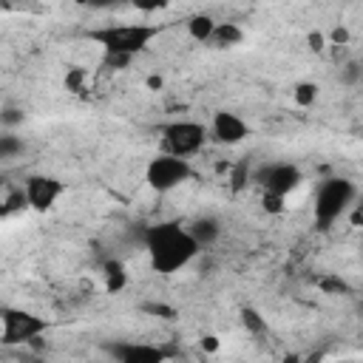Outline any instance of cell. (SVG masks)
Listing matches in <instances>:
<instances>
[{
	"instance_id": "obj_13",
	"label": "cell",
	"mask_w": 363,
	"mask_h": 363,
	"mask_svg": "<svg viewBox=\"0 0 363 363\" xmlns=\"http://www.w3.org/2000/svg\"><path fill=\"white\" fill-rule=\"evenodd\" d=\"M102 278H105V289H108L111 295H116V292H122V289L128 286V269H125V264L116 261V258L105 261V267H102Z\"/></svg>"
},
{
	"instance_id": "obj_18",
	"label": "cell",
	"mask_w": 363,
	"mask_h": 363,
	"mask_svg": "<svg viewBox=\"0 0 363 363\" xmlns=\"http://www.w3.org/2000/svg\"><path fill=\"white\" fill-rule=\"evenodd\" d=\"M85 82H88V71H82V68H71L65 74V88L74 91V94H82L85 91Z\"/></svg>"
},
{
	"instance_id": "obj_14",
	"label": "cell",
	"mask_w": 363,
	"mask_h": 363,
	"mask_svg": "<svg viewBox=\"0 0 363 363\" xmlns=\"http://www.w3.org/2000/svg\"><path fill=\"white\" fill-rule=\"evenodd\" d=\"M216 17L213 14H193L190 20H187V34L196 40V43H201V45H207V40H210V34H213V28H216Z\"/></svg>"
},
{
	"instance_id": "obj_28",
	"label": "cell",
	"mask_w": 363,
	"mask_h": 363,
	"mask_svg": "<svg viewBox=\"0 0 363 363\" xmlns=\"http://www.w3.org/2000/svg\"><path fill=\"white\" fill-rule=\"evenodd\" d=\"M335 363H357V360H352V357H343V360H335Z\"/></svg>"
},
{
	"instance_id": "obj_26",
	"label": "cell",
	"mask_w": 363,
	"mask_h": 363,
	"mask_svg": "<svg viewBox=\"0 0 363 363\" xmlns=\"http://www.w3.org/2000/svg\"><path fill=\"white\" fill-rule=\"evenodd\" d=\"M147 85H150V88H162V77H150Z\"/></svg>"
},
{
	"instance_id": "obj_4",
	"label": "cell",
	"mask_w": 363,
	"mask_h": 363,
	"mask_svg": "<svg viewBox=\"0 0 363 363\" xmlns=\"http://www.w3.org/2000/svg\"><path fill=\"white\" fill-rule=\"evenodd\" d=\"M159 136H162V153L179 156L187 162L207 145V128L193 119H173L159 128Z\"/></svg>"
},
{
	"instance_id": "obj_7",
	"label": "cell",
	"mask_w": 363,
	"mask_h": 363,
	"mask_svg": "<svg viewBox=\"0 0 363 363\" xmlns=\"http://www.w3.org/2000/svg\"><path fill=\"white\" fill-rule=\"evenodd\" d=\"M65 193V182L57 179V176H48V173H31L26 182H23V201L34 210V213H48L57 207V201L62 199Z\"/></svg>"
},
{
	"instance_id": "obj_15",
	"label": "cell",
	"mask_w": 363,
	"mask_h": 363,
	"mask_svg": "<svg viewBox=\"0 0 363 363\" xmlns=\"http://www.w3.org/2000/svg\"><path fill=\"white\" fill-rule=\"evenodd\" d=\"M292 99H295V105L309 108V105L318 99V85H315V82H298L295 91H292Z\"/></svg>"
},
{
	"instance_id": "obj_17",
	"label": "cell",
	"mask_w": 363,
	"mask_h": 363,
	"mask_svg": "<svg viewBox=\"0 0 363 363\" xmlns=\"http://www.w3.org/2000/svg\"><path fill=\"white\" fill-rule=\"evenodd\" d=\"M360 79H363V65L357 60H349L340 65V82L343 85H357Z\"/></svg>"
},
{
	"instance_id": "obj_11",
	"label": "cell",
	"mask_w": 363,
	"mask_h": 363,
	"mask_svg": "<svg viewBox=\"0 0 363 363\" xmlns=\"http://www.w3.org/2000/svg\"><path fill=\"white\" fill-rule=\"evenodd\" d=\"M187 233L193 235V241L199 244V250H207V247H213L221 238V224L213 216H199L196 221L187 224Z\"/></svg>"
},
{
	"instance_id": "obj_3",
	"label": "cell",
	"mask_w": 363,
	"mask_h": 363,
	"mask_svg": "<svg viewBox=\"0 0 363 363\" xmlns=\"http://www.w3.org/2000/svg\"><path fill=\"white\" fill-rule=\"evenodd\" d=\"M357 201V184L346 176H332L326 182H320V187L315 190V201H312V216L315 224L320 230L332 227L337 218H343Z\"/></svg>"
},
{
	"instance_id": "obj_25",
	"label": "cell",
	"mask_w": 363,
	"mask_h": 363,
	"mask_svg": "<svg viewBox=\"0 0 363 363\" xmlns=\"http://www.w3.org/2000/svg\"><path fill=\"white\" fill-rule=\"evenodd\" d=\"M201 346H204L207 352H216V349H218V337H213V335H210V337H204V340H201Z\"/></svg>"
},
{
	"instance_id": "obj_24",
	"label": "cell",
	"mask_w": 363,
	"mask_h": 363,
	"mask_svg": "<svg viewBox=\"0 0 363 363\" xmlns=\"http://www.w3.org/2000/svg\"><path fill=\"white\" fill-rule=\"evenodd\" d=\"M306 40H309V48H312V51H320V48L326 45V37H323L320 31H309V37H306Z\"/></svg>"
},
{
	"instance_id": "obj_5",
	"label": "cell",
	"mask_w": 363,
	"mask_h": 363,
	"mask_svg": "<svg viewBox=\"0 0 363 363\" xmlns=\"http://www.w3.org/2000/svg\"><path fill=\"white\" fill-rule=\"evenodd\" d=\"M48 332V320L20 306H0V343L23 346Z\"/></svg>"
},
{
	"instance_id": "obj_9",
	"label": "cell",
	"mask_w": 363,
	"mask_h": 363,
	"mask_svg": "<svg viewBox=\"0 0 363 363\" xmlns=\"http://www.w3.org/2000/svg\"><path fill=\"white\" fill-rule=\"evenodd\" d=\"M250 136V125L244 116L233 113V111H216L213 119H210V128H207V139H213L216 145H241L244 139Z\"/></svg>"
},
{
	"instance_id": "obj_27",
	"label": "cell",
	"mask_w": 363,
	"mask_h": 363,
	"mask_svg": "<svg viewBox=\"0 0 363 363\" xmlns=\"http://www.w3.org/2000/svg\"><path fill=\"white\" fill-rule=\"evenodd\" d=\"M284 363H301V354H286Z\"/></svg>"
},
{
	"instance_id": "obj_1",
	"label": "cell",
	"mask_w": 363,
	"mask_h": 363,
	"mask_svg": "<svg viewBox=\"0 0 363 363\" xmlns=\"http://www.w3.org/2000/svg\"><path fill=\"white\" fill-rule=\"evenodd\" d=\"M142 244L150 261V269L159 275H173L182 272L201 250L193 241V235L187 233V227L182 221H159L150 224L142 233Z\"/></svg>"
},
{
	"instance_id": "obj_10",
	"label": "cell",
	"mask_w": 363,
	"mask_h": 363,
	"mask_svg": "<svg viewBox=\"0 0 363 363\" xmlns=\"http://www.w3.org/2000/svg\"><path fill=\"white\" fill-rule=\"evenodd\" d=\"M116 363H164L167 352L153 343H116Z\"/></svg>"
},
{
	"instance_id": "obj_22",
	"label": "cell",
	"mask_w": 363,
	"mask_h": 363,
	"mask_svg": "<svg viewBox=\"0 0 363 363\" xmlns=\"http://www.w3.org/2000/svg\"><path fill=\"white\" fill-rule=\"evenodd\" d=\"M261 204L267 213H284L286 210V199H278V196H264Z\"/></svg>"
},
{
	"instance_id": "obj_19",
	"label": "cell",
	"mask_w": 363,
	"mask_h": 363,
	"mask_svg": "<svg viewBox=\"0 0 363 363\" xmlns=\"http://www.w3.org/2000/svg\"><path fill=\"white\" fill-rule=\"evenodd\" d=\"M318 284H320V289H323L326 295H346V292H349V284H346L343 278H337V275H326V278H320Z\"/></svg>"
},
{
	"instance_id": "obj_6",
	"label": "cell",
	"mask_w": 363,
	"mask_h": 363,
	"mask_svg": "<svg viewBox=\"0 0 363 363\" xmlns=\"http://www.w3.org/2000/svg\"><path fill=\"white\" fill-rule=\"evenodd\" d=\"M190 176H193L190 162H187V159H179V156L156 153V156L145 164V184H147L153 193H170V190L182 187Z\"/></svg>"
},
{
	"instance_id": "obj_21",
	"label": "cell",
	"mask_w": 363,
	"mask_h": 363,
	"mask_svg": "<svg viewBox=\"0 0 363 363\" xmlns=\"http://www.w3.org/2000/svg\"><path fill=\"white\" fill-rule=\"evenodd\" d=\"M23 119H26V113L20 108H3L0 111V125H6V128H17V125H23Z\"/></svg>"
},
{
	"instance_id": "obj_2",
	"label": "cell",
	"mask_w": 363,
	"mask_h": 363,
	"mask_svg": "<svg viewBox=\"0 0 363 363\" xmlns=\"http://www.w3.org/2000/svg\"><path fill=\"white\" fill-rule=\"evenodd\" d=\"M159 34H162V26L156 23H108V26L91 28L88 40H94L102 48V54L133 60L136 54L147 51V45Z\"/></svg>"
},
{
	"instance_id": "obj_23",
	"label": "cell",
	"mask_w": 363,
	"mask_h": 363,
	"mask_svg": "<svg viewBox=\"0 0 363 363\" xmlns=\"http://www.w3.org/2000/svg\"><path fill=\"white\" fill-rule=\"evenodd\" d=\"M329 43L332 45H349V28L346 26H335L329 31Z\"/></svg>"
},
{
	"instance_id": "obj_20",
	"label": "cell",
	"mask_w": 363,
	"mask_h": 363,
	"mask_svg": "<svg viewBox=\"0 0 363 363\" xmlns=\"http://www.w3.org/2000/svg\"><path fill=\"white\" fill-rule=\"evenodd\" d=\"M20 150H23V142H20L17 136H11V133L0 136V159H11V156H17Z\"/></svg>"
},
{
	"instance_id": "obj_16",
	"label": "cell",
	"mask_w": 363,
	"mask_h": 363,
	"mask_svg": "<svg viewBox=\"0 0 363 363\" xmlns=\"http://www.w3.org/2000/svg\"><path fill=\"white\" fill-rule=\"evenodd\" d=\"M241 323H244L250 332H255V335L267 332V320H264V318H261V312H258V309H252V306L241 309Z\"/></svg>"
},
{
	"instance_id": "obj_12",
	"label": "cell",
	"mask_w": 363,
	"mask_h": 363,
	"mask_svg": "<svg viewBox=\"0 0 363 363\" xmlns=\"http://www.w3.org/2000/svg\"><path fill=\"white\" fill-rule=\"evenodd\" d=\"M241 43H244V28L238 23H216V28H213V34L207 40V45L210 48H218V51L235 48Z\"/></svg>"
},
{
	"instance_id": "obj_8",
	"label": "cell",
	"mask_w": 363,
	"mask_h": 363,
	"mask_svg": "<svg viewBox=\"0 0 363 363\" xmlns=\"http://www.w3.org/2000/svg\"><path fill=\"white\" fill-rule=\"evenodd\" d=\"M255 182L261 184L264 196H278V199H286L289 193H295L303 182V173L298 164L292 162H275V164H264L255 176Z\"/></svg>"
}]
</instances>
